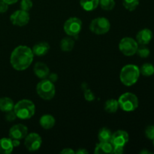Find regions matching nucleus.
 Segmentation results:
<instances>
[{
    "mask_svg": "<svg viewBox=\"0 0 154 154\" xmlns=\"http://www.w3.org/2000/svg\"><path fill=\"white\" fill-rule=\"evenodd\" d=\"M34 54L31 48L26 45H19L14 49L11 54L10 63L17 71H24L32 63Z\"/></svg>",
    "mask_w": 154,
    "mask_h": 154,
    "instance_id": "obj_1",
    "label": "nucleus"
},
{
    "mask_svg": "<svg viewBox=\"0 0 154 154\" xmlns=\"http://www.w3.org/2000/svg\"><path fill=\"white\" fill-rule=\"evenodd\" d=\"M14 111L20 120H29L35 113V105L29 99H22L14 104Z\"/></svg>",
    "mask_w": 154,
    "mask_h": 154,
    "instance_id": "obj_2",
    "label": "nucleus"
},
{
    "mask_svg": "<svg viewBox=\"0 0 154 154\" xmlns=\"http://www.w3.org/2000/svg\"><path fill=\"white\" fill-rule=\"evenodd\" d=\"M139 68L133 64H129L122 68L120 73V79L122 84L127 87L136 84L140 77Z\"/></svg>",
    "mask_w": 154,
    "mask_h": 154,
    "instance_id": "obj_3",
    "label": "nucleus"
},
{
    "mask_svg": "<svg viewBox=\"0 0 154 154\" xmlns=\"http://www.w3.org/2000/svg\"><path fill=\"white\" fill-rule=\"evenodd\" d=\"M36 92L39 97L44 100H51L55 96V86L48 78L42 79L36 86Z\"/></svg>",
    "mask_w": 154,
    "mask_h": 154,
    "instance_id": "obj_4",
    "label": "nucleus"
},
{
    "mask_svg": "<svg viewBox=\"0 0 154 154\" xmlns=\"http://www.w3.org/2000/svg\"><path fill=\"white\" fill-rule=\"evenodd\" d=\"M119 107L123 111L126 112H132L138 107V99L134 93H125L120 96L118 100Z\"/></svg>",
    "mask_w": 154,
    "mask_h": 154,
    "instance_id": "obj_5",
    "label": "nucleus"
},
{
    "mask_svg": "<svg viewBox=\"0 0 154 154\" xmlns=\"http://www.w3.org/2000/svg\"><path fill=\"white\" fill-rule=\"evenodd\" d=\"M111 29V23L105 17H97L93 19L90 24V29L94 34L100 35L108 32Z\"/></svg>",
    "mask_w": 154,
    "mask_h": 154,
    "instance_id": "obj_6",
    "label": "nucleus"
},
{
    "mask_svg": "<svg viewBox=\"0 0 154 154\" xmlns=\"http://www.w3.org/2000/svg\"><path fill=\"white\" fill-rule=\"evenodd\" d=\"M138 44L134 38L130 37H125L120 40L119 43V49L123 55L131 57L136 54Z\"/></svg>",
    "mask_w": 154,
    "mask_h": 154,
    "instance_id": "obj_7",
    "label": "nucleus"
},
{
    "mask_svg": "<svg viewBox=\"0 0 154 154\" xmlns=\"http://www.w3.org/2000/svg\"><path fill=\"white\" fill-rule=\"evenodd\" d=\"M82 29V21L80 18L70 17L65 22L63 26L64 32L70 37H75L78 35Z\"/></svg>",
    "mask_w": 154,
    "mask_h": 154,
    "instance_id": "obj_8",
    "label": "nucleus"
},
{
    "mask_svg": "<svg viewBox=\"0 0 154 154\" xmlns=\"http://www.w3.org/2000/svg\"><path fill=\"white\" fill-rule=\"evenodd\" d=\"M24 144L29 151L34 152L39 150L42 144V137L35 132H31L27 134L24 138Z\"/></svg>",
    "mask_w": 154,
    "mask_h": 154,
    "instance_id": "obj_9",
    "label": "nucleus"
},
{
    "mask_svg": "<svg viewBox=\"0 0 154 154\" xmlns=\"http://www.w3.org/2000/svg\"><path fill=\"white\" fill-rule=\"evenodd\" d=\"M30 17L28 11H25L21 9L14 12L10 17V20L13 25L17 26H24L29 22Z\"/></svg>",
    "mask_w": 154,
    "mask_h": 154,
    "instance_id": "obj_10",
    "label": "nucleus"
},
{
    "mask_svg": "<svg viewBox=\"0 0 154 154\" xmlns=\"http://www.w3.org/2000/svg\"><path fill=\"white\" fill-rule=\"evenodd\" d=\"M27 134H28V128L25 125L21 124V123L14 125L9 129L8 132L9 138L11 139L19 140V141L24 139Z\"/></svg>",
    "mask_w": 154,
    "mask_h": 154,
    "instance_id": "obj_11",
    "label": "nucleus"
},
{
    "mask_svg": "<svg viewBox=\"0 0 154 154\" xmlns=\"http://www.w3.org/2000/svg\"><path fill=\"white\" fill-rule=\"evenodd\" d=\"M129 140V134L124 130H117L112 134L111 143L113 146H123L124 147Z\"/></svg>",
    "mask_w": 154,
    "mask_h": 154,
    "instance_id": "obj_12",
    "label": "nucleus"
},
{
    "mask_svg": "<svg viewBox=\"0 0 154 154\" xmlns=\"http://www.w3.org/2000/svg\"><path fill=\"white\" fill-rule=\"evenodd\" d=\"M153 39V32L149 29H143L136 35V42L140 45H147Z\"/></svg>",
    "mask_w": 154,
    "mask_h": 154,
    "instance_id": "obj_13",
    "label": "nucleus"
},
{
    "mask_svg": "<svg viewBox=\"0 0 154 154\" xmlns=\"http://www.w3.org/2000/svg\"><path fill=\"white\" fill-rule=\"evenodd\" d=\"M33 72L38 78L42 80L48 78L50 74V69L45 63H42V62H38L35 64L34 68H33Z\"/></svg>",
    "mask_w": 154,
    "mask_h": 154,
    "instance_id": "obj_14",
    "label": "nucleus"
},
{
    "mask_svg": "<svg viewBox=\"0 0 154 154\" xmlns=\"http://www.w3.org/2000/svg\"><path fill=\"white\" fill-rule=\"evenodd\" d=\"M114 146L110 141L108 142H101L96 144L94 150L96 154H111L113 153Z\"/></svg>",
    "mask_w": 154,
    "mask_h": 154,
    "instance_id": "obj_15",
    "label": "nucleus"
},
{
    "mask_svg": "<svg viewBox=\"0 0 154 154\" xmlns=\"http://www.w3.org/2000/svg\"><path fill=\"white\" fill-rule=\"evenodd\" d=\"M50 50V45L48 42H41L35 44L32 48V51L34 55L38 56V57H42L45 56L48 53Z\"/></svg>",
    "mask_w": 154,
    "mask_h": 154,
    "instance_id": "obj_16",
    "label": "nucleus"
},
{
    "mask_svg": "<svg viewBox=\"0 0 154 154\" xmlns=\"http://www.w3.org/2000/svg\"><path fill=\"white\" fill-rule=\"evenodd\" d=\"M14 148L11 138H3L0 139V154H10Z\"/></svg>",
    "mask_w": 154,
    "mask_h": 154,
    "instance_id": "obj_17",
    "label": "nucleus"
},
{
    "mask_svg": "<svg viewBox=\"0 0 154 154\" xmlns=\"http://www.w3.org/2000/svg\"><path fill=\"white\" fill-rule=\"evenodd\" d=\"M56 120L51 114H45L42 116L39 120V124L43 129H51L55 126Z\"/></svg>",
    "mask_w": 154,
    "mask_h": 154,
    "instance_id": "obj_18",
    "label": "nucleus"
},
{
    "mask_svg": "<svg viewBox=\"0 0 154 154\" xmlns=\"http://www.w3.org/2000/svg\"><path fill=\"white\" fill-rule=\"evenodd\" d=\"M14 103L11 98L2 97L0 98V111L3 112H8L14 109Z\"/></svg>",
    "mask_w": 154,
    "mask_h": 154,
    "instance_id": "obj_19",
    "label": "nucleus"
},
{
    "mask_svg": "<svg viewBox=\"0 0 154 154\" xmlns=\"http://www.w3.org/2000/svg\"><path fill=\"white\" fill-rule=\"evenodd\" d=\"M80 5L86 11H92L99 5V0H80Z\"/></svg>",
    "mask_w": 154,
    "mask_h": 154,
    "instance_id": "obj_20",
    "label": "nucleus"
},
{
    "mask_svg": "<svg viewBox=\"0 0 154 154\" xmlns=\"http://www.w3.org/2000/svg\"><path fill=\"white\" fill-rule=\"evenodd\" d=\"M60 48L64 52H69L72 51L75 47V41L72 38V37L64 38L61 40L60 44Z\"/></svg>",
    "mask_w": 154,
    "mask_h": 154,
    "instance_id": "obj_21",
    "label": "nucleus"
},
{
    "mask_svg": "<svg viewBox=\"0 0 154 154\" xmlns=\"http://www.w3.org/2000/svg\"><path fill=\"white\" fill-rule=\"evenodd\" d=\"M104 108H105V111L109 114L116 113L119 108L118 101L114 99H108V101L105 102Z\"/></svg>",
    "mask_w": 154,
    "mask_h": 154,
    "instance_id": "obj_22",
    "label": "nucleus"
},
{
    "mask_svg": "<svg viewBox=\"0 0 154 154\" xmlns=\"http://www.w3.org/2000/svg\"><path fill=\"white\" fill-rule=\"evenodd\" d=\"M112 132L109 129L106 127L102 128L98 133V138L101 142H111V137H112Z\"/></svg>",
    "mask_w": 154,
    "mask_h": 154,
    "instance_id": "obj_23",
    "label": "nucleus"
},
{
    "mask_svg": "<svg viewBox=\"0 0 154 154\" xmlns=\"http://www.w3.org/2000/svg\"><path fill=\"white\" fill-rule=\"evenodd\" d=\"M140 74L145 77H150L154 74V66L151 63H144L139 69Z\"/></svg>",
    "mask_w": 154,
    "mask_h": 154,
    "instance_id": "obj_24",
    "label": "nucleus"
},
{
    "mask_svg": "<svg viewBox=\"0 0 154 154\" xmlns=\"http://www.w3.org/2000/svg\"><path fill=\"white\" fill-rule=\"evenodd\" d=\"M139 5V0H123V5L129 11L135 10Z\"/></svg>",
    "mask_w": 154,
    "mask_h": 154,
    "instance_id": "obj_25",
    "label": "nucleus"
},
{
    "mask_svg": "<svg viewBox=\"0 0 154 154\" xmlns=\"http://www.w3.org/2000/svg\"><path fill=\"white\" fill-rule=\"evenodd\" d=\"M99 5L104 11H111L115 6L114 0H99Z\"/></svg>",
    "mask_w": 154,
    "mask_h": 154,
    "instance_id": "obj_26",
    "label": "nucleus"
},
{
    "mask_svg": "<svg viewBox=\"0 0 154 154\" xmlns=\"http://www.w3.org/2000/svg\"><path fill=\"white\" fill-rule=\"evenodd\" d=\"M136 54L141 58H147L150 55V50L145 45H141V46H138Z\"/></svg>",
    "mask_w": 154,
    "mask_h": 154,
    "instance_id": "obj_27",
    "label": "nucleus"
},
{
    "mask_svg": "<svg viewBox=\"0 0 154 154\" xmlns=\"http://www.w3.org/2000/svg\"><path fill=\"white\" fill-rule=\"evenodd\" d=\"M33 3L32 0H21L20 2V9L25 11H29L32 8Z\"/></svg>",
    "mask_w": 154,
    "mask_h": 154,
    "instance_id": "obj_28",
    "label": "nucleus"
},
{
    "mask_svg": "<svg viewBox=\"0 0 154 154\" xmlns=\"http://www.w3.org/2000/svg\"><path fill=\"white\" fill-rule=\"evenodd\" d=\"M84 98L87 102H93L96 99V96L91 90L87 88L84 90Z\"/></svg>",
    "mask_w": 154,
    "mask_h": 154,
    "instance_id": "obj_29",
    "label": "nucleus"
},
{
    "mask_svg": "<svg viewBox=\"0 0 154 154\" xmlns=\"http://www.w3.org/2000/svg\"><path fill=\"white\" fill-rule=\"evenodd\" d=\"M145 136L148 139L154 140V126H148L144 131Z\"/></svg>",
    "mask_w": 154,
    "mask_h": 154,
    "instance_id": "obj_30",
    "label": "nucleus"
},
{
    "mask_svg": "<svg viewBox=\"0 0 154 154\" xmlns=\"http://www.w3.org/2000/svg\"><path fill=\"white\" fill-rule=\"evenodd\" d=\"M16 118H17V115L16 114H15L14 111V110H11V111L6 112L5 120H7V121L12 122L14 121V120H16Z\"/></svg>",
    "mask_w": 154,
    "mask_h": 154,
    "instance_id": "obj_31",
    "label": "nucleus"
},
{
    "mask_svg": "<svg viewBox=\"0 0 154 154\" xmlns=\"http://www.w3.org/2000/svg\"><path fill=\"white\" fill-rule=\"evenodd\" d=\"M8 5H8L7 3L0 0V13H5L8 11Z\"/></svg>",
    "mask_w": 154,
    "mask_h": 154,
    "instance_id": "obj_32",
    "label": "nucleus"
},
{
    "mask_svg": "<svg viewBox=\"0 0 154 154\" xmlns=\"http://www.w3.org/2000/svg\"><path fill=\"white\" fill-rule=\"evenodd\" d=\"M124 151V147L123 146H114V150L113 153L115 154H121Z\"/></svg>",
    "mask_w": 154,
    "mask_h": 154,
    "instance_id": "obj_33",
    "label": "nucleus"
},
{
    "mask_svg": "<svg viewBox=\"0 0 154 154\" xmlns=\"http://www.w3.org/2000/svg\"><path fill=\"white\" fill-rule=\"evenodd\" d=\"M48 79L53 83L56 82V81H57V79H58V76H57V74H54V73L49 74V75H48Z\"/></svg>",
    "mask_w": 154,
    "mask_h": 154,
    "instance_id": "obj_34",
    "label": "nucleus"
},
{
    "mask_svg": "<svg viewBox=\"0 0 154 154\" xmlns=\"http://www.w3.org/2000/svg\"><path fill=\"white\" fill-rule=\"evenodd\" d=\"M60 153H62V154H75V151L71 148H65V149H63V150H61V151H60Z\"/></svg>",
    "mask_w": 154,
    "mask_h": 154,
    "instance_id": "obj_35",
    "label": "nucleus"
},
{
    "mask_svg": "<svg viewBox=\"0 0 154 154\" xmlns=\"http://www.w3.org/2000/svg\"><path fill=\"white\" fill-rule=\"evenodd\" d=\"M75 153H78V154H87L88 153V151H87L86 149L84 148H79L78 150H77L76 152H75Z\"/></svg>",
    "mask_w": 154,
    "mask_h": 154,
    "instance_id": "obj_36",
    "label": "nucleus"
},
{
    "mask_svg": "<svg viewBox=\"0 0 154 154\" xmlns=\"http://www.w3.org/2000/svg\"><path fill=\"white\" fill-rule=\"evenodd\" d=\"M2 1L5 2L7 3L8 5H13L15 4L18 0H2Z\"/></svg>",
    "mask_w": 154,
    "mask_h": 154,
    "instance_id": "obj_37",
    "label": "nucleus"
},
{
    "mask_svg": "<svg viewBox=\"0 0 154 154\" xmlns=\"http://www.w3.org/2000/svg\"><path fill=\"white\" fill-rule=\"evenodd\" d=\"M153 146H154V140H153Z\"/></svg>",
    "mask_w": 154,
    "mask_h": 154,
    "instance_id": "obj_38",
    "label": "nucleus"
}]
</instances>
